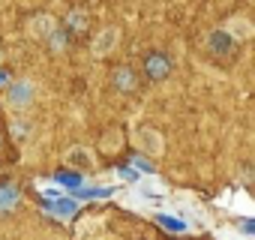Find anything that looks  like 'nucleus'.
<instances>
[{
	"label": "nucleus",
	"instance_id": "f257e3e1",
	"mask_svg": "<svg viewBox=\"0 0 255 240\" xmlns=\"http://www.w3.org/2000/svg\"><path fill=\"white\" fill-rule=\"evenodd\" d=\"M207 54H213L216 60H231L234 54H237V39L222 27V30H213L210 36H207Z\"/></svg>",
	"mask_w": 255,
	"mask_h": 240
},
{
	"label": "nucleus",
	"instance_id": "f03ea898",
	"mask_svg": "<svg viewBox=\"0 0 255 240\" xmlns=\"http://www.w3.org/2000/svg\"><path fill=\"white\" fill-rule=\"evenodd\" d=\"M33 99H36V84H33V81H27V78L12 81V84H9V90H6V102H9V108H15V111L30 108V105H33Z\"/></svg>",
	"mask_w": 255,
	"mask_h": 240
},
{
	"label": "nucleus",
	"instance_id": "7ed1b4c3",
	"mask_svg": "<svg viewBox=\"0 0 255 240\" xmlns=\"http://www.w3.org/2000/svg\"><path fill=\"white\" fill-rule=\"evenodd\" d=\"M135 144L147 156H162V150H165V138L159 135V129H150V126L135 129Z\"/></svg>",
	"mask_w": 255,
	"mask_h": 240
},
{
	"label": "nucleus",
	"instance_id": "20e7f679",
	"mask_svg": "<svg viewBox=\"0 0 255 240\" xmlns=\"http://www.w3.org/2000/svg\"><path fill=\"white\" fill-rule=\"evenodd\" d=\"M117 42H120V30H117V27H102V30L93 36L90 51H93V57H108V54L117 48Z\"/></svg>",
	"mask_w": 255,
	"mask_h": 240
},
{
	"label": "nucleus",
	"instance_id": "39448f33",
	"mask_svg": "<svg viewBox=\"0 0 255 240\" xmlns=\"http://www.w3.org/2000/svg\"><path fill=\"white\" fill-rule=\"evenodd\" d=\"M144 75H147L150 81H165V78L171 75V60H168V54H162V51L147 54V57H144Z\"/></svg>",
	"mask_w": 255,
	"mask_h": 240
},
{
	"label": "nucleus",
	"instance_id": "423d86ee",
	"mask_svg": "<svg viewBox=\"0 0 255 240\" xmlns=\"http://www.w3.org/2000/svg\"><path fill=\"white\" fill-rule=\"evenodd\" d=\"M60 24L48 15V12H39V15H30V21H27V33L33 36V39H42V42H48V36L57 30Z\"/></svg>",
	"mask_w": 255,
	"mask_h": 240
},
{
	"label": "nucleus",
	"instance_id": "0eeeda50",
	"mask_svg": "<svg viewBox=\"0 0 255 240\" xmlns=\"http://www.w3.org/2000/svg\"><path fill=\"white\" fill-rule=\"evenodd\" d=\"M111 87H114L117 93H135V90H138V75H135V69H129V66L114 69V72H111Z\"/></svg>",
	"mask_w": 255,
	"mask_h": 240
},
{
	"label": "nucleus",
	"instance_id": "6e6552de",
	"mask_svg": "<svg viewBox=\"0 0 255 240\" xmlns=\"http://www.w3.org/2000/svg\"><path fill=\"white\" fill-rule=\"evenodd\" d=\"M66 165L81 174L84 168H93V153H90L87 147H81V144H78V147H69V150H66Z\"/></svg>",
	"mask_w": 255,
	"mask_h": 240
},
{
	"label": "nucleus",
	"instance_id": "1a4fd4ad",
	"mask_svg": "<svg viewBox=\"0 0 255 240\" xmlns=\"http://www.w3.org/2000/svg\"><path fill=\"white\" fill-rule=\"evenodd\" d=\"M225 30L240 42V39H249L252 33H255V27H252V21H246V18H231L228 24H225Z\"/></svg>",
	"mask_w": 255,
	"mask_h": 240
},
{
	"label": "nucleus",
	"instance_id": "9d476101",
	"mask_svg": "<svg viewBox=\"0 0 255 240\" xmlns=\"http://www.w3.org/2000/svg\"><path fill=\"white\" fill-rule=\"evenodd\" d=\"M87 21H90V18H87L84 9H72V12L66 15V24H63V27H66L69 33H84V30H87Z\"/></svg>",
	"mask_w": 255,
	"mask_h": 240
},
{
	"label": "nucleus",
	"instance_id": "9b49d317",
	"mask_svg": "<svg viewBox=\"0 0 255 240\" xmlns=\"http://www.w3.org/2000/svg\"><path fill=\"white\" fill-rule=\"evenodd\" d=\"M48 48H51V54L66 51V48H69V30H66V27H57V30L48 36Z\"/></svg>",
	"mask_w": 255,
	"mask_h": 240
},
{
	"label": "nucleus",
	"instance_id": "f8f14e48",
	"mask_svg": "<svg viewBox=\"0 0 255 240\" xmlns=\"http://www.w3.org/2000/svg\"><path fill=\"white\" fill-rule=\"evenodd\" d=\"M15 201H18V186H12V183L0 186V210H6V207L15 204Z\"/></svg>",
	"mask_w": 255,
	"mask_h": 240
},
{
	"label": "nucleus",
	"instance_id": "ddd939ff",
	"mask_svg": "<svg viewBox=\"0 0 255 240\" xmlns=\"http://www.w3.org/2000/svg\"><path fill=\"white\" fill-rule=\"evenodd\" d=\"M57 183H66V186H81V174H78V171H66V174L60 171V174H57Z\"/></svg>",
	"mask_w": 255,
	"mask_h": 240
},
{
	"label": "nucleus",
	"instance_id": "4468645a",
	"mask_svg": "<svg viewBox=\"0 0 255 240\" xmlns=\"http://www.w3.org/2000/svg\"><path fill=\"white\" fill-rule=\"evenodd\" d=\"M156 219H159V222H162V225H165L168 231H183V228H186L183 222H177V219H171V216H165V213H159Z\"/></svg>",
	"mask_w": 255,
	"mask_h": 240
},
{
	"label": "nucleus",
	"instance_id": "2eb2a0df",
	"mask_svg": "<svg viewBox=\"0 0 255 240\" xmlns=\"http://www.w3.org/2000/svg\"><path fill=\"white\" fill-rule=\"evenodd\" d=\"M54 210H57V213H72V210H75V201H57Z\"/></svg>",
	"mask_w": 255,
	"mask_h": 240
},
{
	"label": "nucleus",
	"instance_id": "dca6fc26",
	"mask_svg": "<svg viewBox=\"0 0 255 240\" xmlns=\"http://www.w3.org/2000/svg\"><path fill=\"white\" fill-rule=\"evenodd\" d=\"M240 228H243V231H249V234H255V222H243Z\"/></svg>",
	"mask_w": 255,
	"mask_h": 240
}]
</instances>
